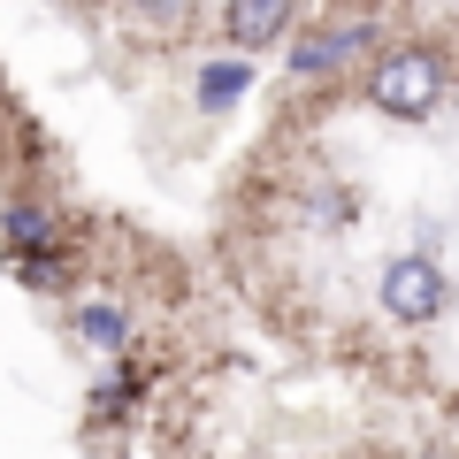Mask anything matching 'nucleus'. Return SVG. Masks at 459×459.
I'll return each instance as SVG.
<instances>
[{
    "mask_svg": "<svg viewBox=\"0 0 459 459\" xmlns=\"http://www.w3.org/2000/svg\"><path fill=\"white\" fill-rule=\"evenodd\" d=\"M368 100H376L383 115H429L444 100V62L421 47H398L376 62V77H368Z\"/></svg>",
    "mask_w": 459,
    "mask_h": 459,
    "instance_id": "obj_1",
    "label": "nucleus"
},
{
    "mask_svg": "<svg viewBox=\"0 0 459 459\" xmlns=\"http://www.w3.org/2000/svg\"><path fill=\"white\" fill-rule=\"evenodd\" d=\"M383 307H391L398 322H437V314H444V276H437V261H421V253L391 261V268H383Z\"/></svg>",
    "mask_w": 459,
    "mask_h": 459,
    "instance_id": "obj_2",
    "label": "nucleus"
},
{
    "mask_svg": "<svg viewBox=\"0 0 459 459\" xmlns=\"http://www.w3.org/2000/svg\"><path fill=\"white\" fill-rule=\"evenodd\" d=\"M23 283H62V261H16Z\"/></svg>",
    "mask_w": 459,
    "mask_h": 459,
    "instance_id": "obj_8",
    "label": "nucleus"
},
{
    "mask_svg": "<svg viewBox=\"0 0 459 459\" xmlns=\"http://www.w3.org/2000/svg\"><path fill=\"white\" fill-rule=\"evenodd\" d=\"M429 459H444V452H429Z\"/></svg>",
    "mask_w": 459,
    "mask_h": 459,
    "instance_id": "obj_9",
    "label": "nucleus"
},
{
    "mask_svg": "<svg viewBox=\"0 0 459 459\" xmlns=\"http://www.w3.org/2000/svg\"><path fill=\"white\" fill-rule=\"evenodd\" d=\"M77 322H84V337H100V344H123V314H115V307H84Z\"/></svg>",
    "mask_w": 459,
    "mask_h": 459,
    "instance_id": "obj_7",
    "label": "nucleus"
},
{
    "mask_svg": "<svg viewBox=\"0 0 459 459\" xmlns=\"http://www.w3.org/2000/svg\"><path fill=\"white\" fill-rule=\"evenodd\" d=\"M352 39H360V31H314V39H299L291 69H307V77H322V69H337L344 54H352Z\"/></svg>",
    "mask_w": 459,
    "mask_h": 459,
    "instance_id": "obj_4",
    "label": "nucleus"
},
{
    "mask_svg": "<svg viewBox=\"0 0 459 459\" xmlns=\"http://www.w3.org/2000/svg\"><path fill=\"white\" fill-rule=\"evenodd\" d=\"M8 246H16V261H39L54 246V222L39 207H8Z\"/></svg>",
    "mask_w": 459,
    "mask_h": 459,
    "instance_id": "obj_5",
    "label": "nucleus"
},
{
    "mask_svg": "<svg viewBox=\"0 0 459 459\" xmlns=\"http://www.w3.org/2000/svg\"><path fill=\"white\" fill-rule=\"evenodd\" d=\"M230 39H246V47H276L283 31H291V8L283 0H246V8H222Z\"/></svg>",
    "mask_w": 459,
    "mask_h": 459,
    "instance_id": "obj_3",
    "label": "nucleus"
},
{
    "mask_svg": "<svg viewBox=\"0 0 459 459\" xmlns=\"http://www.w3.org/2000/svg\"><path fill=\"white\" fill-rule=\"evenodd\" d=\"M246 84H253L246 62H207V69H199V100H207V108H230Z\"/></svg>",
    "mask_w": 459,
    "mask_h": 459,
    "instance_id": "obj_6",
    "label": "nucleus"
}]
</instances>
